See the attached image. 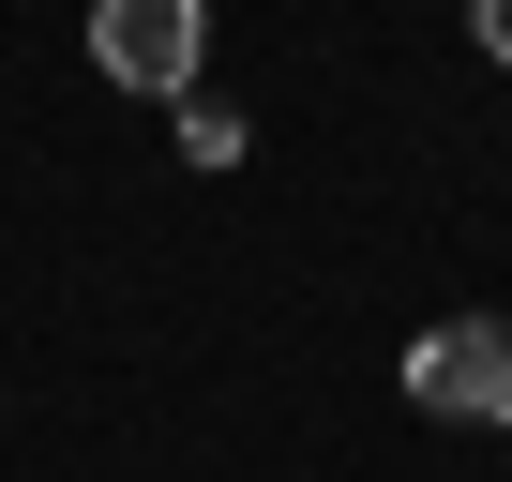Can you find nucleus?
Instances as JSON below:
<instances>
[{
    "instance_id": "f257e3e1",
    "label": "nucleus",
    "mask_w": 512,
    "mask_h": 482,
    "mask_svg": "<svg viewBox=\"0 0 512 482\" xmlns=\"http://www.w3.org/2000/svg\"><path fill=\"white\" fill-rule=\"evenodd\" d=\"M407 407L422 422H512V317H437L407 347Z\"/></svg>"
},
{
    "instance_id": "f03ea898",
    "label": "nucleus",
    "mask_w": 512,
    "mask_h": 482,
    "mask_svg": "<svg viewBox=\"0 0 512 482\" xmlns=\"http://www.w3.org/2000/svg\"><path fill=\"white\" fill-rule=\"evenodd\" d=\"M91 61H106L121 91H196L211 0H91Z\"/></svg>"
},
{
    "instance_id": "7ed1b4c3",
    "label": "nucleus",
    "mask_w": 512,
    "mask_h": 482,
    "mask_svg": "<svg viewBox=\"0 0 512 482\" xmlns=\"http://www.w3.org/2000/svg\"><path fill=\"white\" fill-rule=\"evenodd\" d=\"M181 151H196V166H241V106H196V91H181Z\"/></svg>"
},
{
    "instance_id": "20e7f679",
    "label": "nucleus",
    "mask_w": 512,
    "mask_h": 482,
    "mask_svg": "<svg viewBox=\"0 0 512 482\" xmlns=\"http://www.w3.org/2000/svg\"><path fill=\"white\" fill-rule=\"evenodd\" d=\"M467 46H482V61H512V0H467Z\"/></svg>"
}]
</instances>
